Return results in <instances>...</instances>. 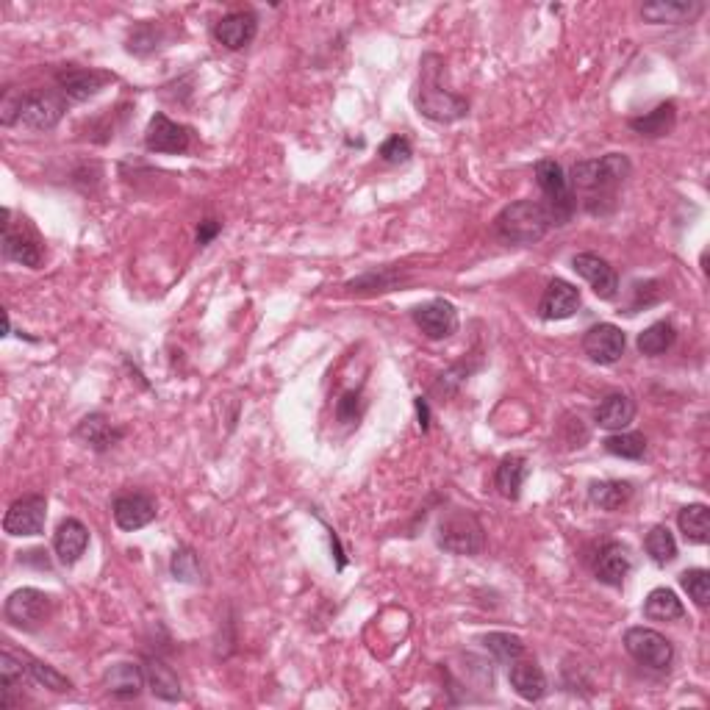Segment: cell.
I'll use <instances>...</instances> for the list:
<instances>
[{"instance_id":"cell-1","label":"cell","mask_w":710,"mask_h":710,"mask_svg":"<svg viewBox=\"0 0 710 710\" xmlns=\"http://www.w3.org/2000/svg\"><path fill=\"white\" fill-rule=\"evenodd\" d=\"M630 159L622 153H608L602 159L577 161L572 167V195H580L583 209L594 217H608L619 203V189L630 178Z\"/></svg>"},{"instance_id":"cell-2","label":"cell","mask_w":710,"mask_h":710,"mask_svg":"<svg viewBox=\"0 0 710 710\" xmlns=\"http://www.w3.org/2000/svg\"><path fill=\"white\" fill-rule=\"evenodd\" d=\"M444 78V59L439 53H425L419 62V89L417 109L422 117L433 123H455L469 114V103L461 95H455L441 84Z\"/></svg>"},{"instance_id":"cell-3","label":"cell","mask_w":710,"mask_h":710,"mask_svg":"<svg viewBox=\"0 0 710 710\" xmlns=\"http://www.w3.org/2000/svg\"><path fill=\"white\" fill-rule=\"evenodd\" d=\"M550 228V211L539 200H516L494 220V233L508 245H536L550 233Z\"/></svg>"},{"instance_id":"cell-4","label":"cell","mask_w":710,"mask_h":710,"mask_svg":"<svg viewBox=\"0 0 710 710\" xmlns=\"http://www.w3.org/2000/svg\"><path fill=\"white\" fill-rule=\"evenodd\" d=\"M67 106H70V100L64 98L59 89L56 92H28L6 109L3 123L20 125L28 131H50L62 123Z\"/></svg>"},{"instance_id":"cell-5","label":"cell","mask_w":710,"mask_h":710,"mask_svg":"<svg viewBox=\"0 0 710 710\" xmlns=\"http://www.w3.org/2000/svg\"><path fill=\"white\" fill-rule=\"evenodd\" d=\"M436 541H439L441 550L453 552V555H480L486 547V530L472 511L453 508L439 519Z\"/></svg>"},{"instance_id":"cell-6","label":"cell","mask_w":710,"mask_h":710,"mask_svg":"<svg viewBox=\"0 0 710 710\" xmlns=\"http://www.w3.org/2000/svg\"><path fill=\"white\" fill-rule=\"evenodd\" d=\"M533 172H536V184L544 192V209L550 211L552 228L555 225H566L575 217L577 197L572 195V186H569V178L564 175V167L555 159H541Z\"/></svg>"},{"instance_id":"cell-7","label":"cell","mask_w":710,"mask_h":710,"mask_svg":"<svg viewBox=\"0 0 710 710\" xmlns=\"http://www.w3.org/2000/svg\"><path fill=\"white\" fill-rule=\"evenodd\" d=\"M53 597L39 591V588H17L14 594H9V600L3 605V616L6 622L23 633H34L42 625H48L53 616Z\"/></svg>"},{"instance_id":"cell-8","label":"cell","mask_w":710,"mask_h":710,"mask_svg":"<svg viewBox=\"0 0 710 710\" xmlns=\"http://www.w3.org/2000/svg\"><path fill=\"white\" fill-rule=\"evenodd\" d=\"M625 649L633 661L655 672H666L674 661L672 641L652 627H630L625 633Z\"/></svg>"},{"instance_id":"cell-9","label":"cell","mask_w":710,"mask_h":710,"mask_svg":"<svg viewBox=\"0 0 710 710\" xmlns=\"http://www.w3.org/2000/svg\"><path fill=\"white\" fill-rule=\"evenodd\" d=\"M45 519H48V500L39 494H28L9 505L3 516V530L9 536H39L45 533Z\"/></svg>"},{"instance_id":"cell-10","label":"cell","mask_w":710,"mask_h":710,"mask_svg":"<svg viewBox=\"0 0 710 710\" xmlns=\"http://www.w3.org/2000/svg\"><path fill=\"white\" fill-rule=\"evenodd\" d=\"M117 78L103 70H86V67H67L62 73H56V86L70 103H84L95 98L106 86L114 84Z\"/></svg>"},{"instance_id":"cell-11","label":"cell","mask_w":710,"mask_h":710,"mask_svg":"<svg viewBox=\"0 0 710 710\" xmlns=\"http://www.w3.org/2000/svg\"><path fill=\"white\" fill-rule=\"evenodd\" d=\"M627 347V336L622 328H616L611 322H600L594 328H588L586 336H583V350L586 355L594 361V364H602V367H611L616 364L622 355H625Z\"/></svg>"},{"instance_id":"cell-12","label":"cell","mask_w":710,"mask_h":710,"mask_svg":"<svg viewBox=\"0 0 710 710\" xmlns=\"http://www.w3.org/2000/svg\"><path fill=\"white\" fill-rule=\"evenodd\" d=\"M192 145V131L172 123L167 114H153L145 131V147L150 153H186Z\"/></svg>"},{"instance_id":"cell-13","label":"cell","mask_w":710,"mask_h":710,"mask_svg":"<svg viewBox=\"0 0 710 710\" xmlns=\"http://www.w3.org/2000/svg\"><path fill=\"white\" fill-rule=\"evenodd\" d=\"M572 267L602 300H613L619 294V275L605 258L594 256V253H577L572 258Z\"/></svg>"},{"instance_id":"cell-14","label":"cell","mask_w":710,"mask_h":710,"mask_svg":"<svg viewBox=\"0 0 710 710\" xmlns=\"http://www.w3.org/2000/svg\"><path fill=\"white\" fill-rule=\"evenodd\" d=\"M414 322L428 339H450L458 331V311L450 300H430L414 311Z\"/></svg>"},{"instance_id":"cell-15","label":"cell","mask_w":710,"mask_h":710,"mask_svg":"<svg viewBox=\"0 0 710 710\" xmlns=\"http://www.w3.org/2000/svg\"><path fill=\"white\" fill-rule=\"evenodd\" d=\"M577 308H580V292L575 286L564 278H555V281L547 283V289L541 294L539 303V314L541 319H569L575 317Z\"/></svg>"},{"instance_id":"cell-16","label":"cell","mask_w":710,"mask_h":710,"mask_svg":"<svg viewBox=\"0 0 710 710\" xmlns=\"http://www.w3.org/2000/svg\"><path fill=\"white\" fill-rule=\"evenodd\" d=\"M156 500L147 497V494H123L114 500V522L120 530H142L147 527L153 519H156Z\"/></svg>"},{"instance_id":"cell-17","label":"cell","mask_w":710,"mask_h":710,"mask_svg":"<svg viewBox=\"0 0 710 710\" xmlns=\"http://www.w3.org/2000/svg\"><path fill=\"white\" fill-rule=\"evenodd\" d=\"M12 211H3V256L6 261H14V264H23V267H31L37 270L42 264V247L34 236H25L23 231L17 233L12 228Z\"/></svg>"},{"instance_id":"cell-18","label":"cell","mask_w":710,"mask_h":710,"mask_svg":"<svg viewBox=\"0 0 710 710\" xmlns=\"http://www.w3.org/2000/svg\"><path fill=\"white\" fill-rule=\"evenodd\" d=\"M258 34L256 14L250 12H231L222 17L220 23H214V39L222 48L242 50L247 48Z\"/></svg>"},{"instance_id":"cell-19","label":"cell","mask_w":710,"mask_h":710,"mask_svg":"<svg viewBox=\"0 0 710 710\" xmlns=\"http://www.w3.org/2000/svg\"><path fill=\"white\" fill-rule=\"evenodd\" d=\"M89 547V530H86L84 522L78 519H64L62 525L56 527V536H53V550H56V558L62 561L64 566H73L81 561V555Z\"/></svg>"},{"instance_id":"cell-20","label":"cell","mask_w":710,"mask_h":710,"mask_svg":"<svg viewBox=\"0 0 710 710\" xmlns=\"http://www.w3.org/2000/svg\"><path fill=\"white\" fill-rule=\"evenodd\" d=\"M702 12H705V3H699V0H655V3L641 6V17L655 25L691 23Z\"/></svg>"},{"instance_id":"cell-21","label":"cell","mask_w":710,"mask_h":710,"mask_svg":"<svg viewBox=\"0 0 710 710\" xmlns=\"http://www.w3.org/2000/svg\"><path fill=\"white\" fill-rule=\"evenodd\" d=\"M103 686L114 699H136L142 694V688L147 686L145 666L139 663H114L106 677Z\"/></svg>"},{"instance_id":"cell-22","label":"cell","mask_w":710,"mask_h":710,"mask_svg":"<svg viewBox=\"0 0 710 710\" xmlns=\"http://www.w3.org/2000/svg\"><path fill=\"white\" fill-rule=\"evenodd\" d=\"M630 569H633L630 552L616 541L605 544L597 555V561H594V575L600 577L605 586H622L625 577L630 575Z\"/></svg>"},{"instance_id":"cell-23","label":"cell","mask_w":710,"mask_h":710,"mask_svg":"<svg viewBox=\"0 0 710 710\" xmlns=\"http://www.w3.org/2000/svg\"><path fill=\"white\" fill-rule=\"evenodd\" d=\"M75 436L84 441L86 447H92V450H98V453H106V450H111L117 441L123 439L125 430L111 425L103 414H92V417H84L78 422Z\"/></svg>"},{"instance_id":"cell-24","label":"cell","mask_w":710,"mask_h":710,"mask_svg":"<svg viewBox=\"0 0 710 710\" xmlns=\"http://www.w3.org/2000/svg\"><path fill=\"white\" fill-rule=\"evenodd\" d=\"M511 688H514L519 697L525 702H539L547 694V677L541 672V666L536 661H514L511 663V672H508Z\"/></svg>"},{"instance_id":"cell-25","label":"cell","mask_w":710,"mask_h":710,"mask_svg":"<svg viewBox=\"0 0 710 710\" xmlns=\"http://www.w3.org/2000/svg\"><path fill=\"white\" fill-rule=\"evenodd\" d=\"M594 419H597V425H600V428L611 430V433H619V430H625L627 425L636 419V403H633L627 394L613 392V394H608V397H605L600 405H597Z\"/></svg>"},{"instance_id":"cell-26","label":"cell","mask_w":710,"mask_h":710,"mask_svg":"<svg viewBox=\"0 0 710 710\" xmlns=\"http://www.w3.org/2000/svg\"><path fill=\"white\" fill-rule=\"evenodd\" d=\"M145 680L147 688L153 691V697L164 699V702H178V699L184 697L181 683H178V677L172 672V666H167L161 658H147Z\"/></svg>"},{"instance_id":"cell-27","label":"cell","mask_w":710,"mask_h":710,"mask_svg":"<svg viewBox=\"0 0 710 710\" xmlns=\"http://www.w3.org/2000/svg\"><path fill=\"white\" fill-rule=\"evenodd\" d=\"M527 458L525 455H505L497 466V475H494V486L500 491L505 500H519L522 486L527 480Z\"/></svg>"},{"instance_id":"cell-28","label":"cell","mask_w":710,"mask_h":710,"mask_svg":"<svg viewBox=\"0 0 710 710\" xmlns=\"http://www.w3.org/2000/svg\"><path fill=\"white\" fill-rule=\"evenodd\" d=\"M674 123H677V106H674L672 100H666V103H661V106H655L652 111H647L644 117L630 120V128H633L638 136L661 139V136L672 134Z\"/></svg>"},{"instance_id":"cell-29","label":"cell","mask_w":710,"mask_h":710,"mask_svg":"<svg viewBox=\"0 0 710 710\" xmlns=\"http://www.w3.org/2000/svg\"><path fill=\"white\" fill-rule=\"evenodd\" d=\"M644 616L649 622H680L686 616V608L672 588H655L644 600Z\"/></svg>"},{"instance_id":"cell-30","label":"cell","mask_w":710,"mask_h":710,"mask_svg":"<svg viewBox=\"0 0 710 710\" xmlns=\"http://www.w3.org/2000/svg\"><path fill=\"white\" fill-rule=\"evenodd\" d=\"M677 525H680V533L686 536L688 544H708L710 541L708 505H702V502L686 505V508L680 511V516H677Z\"/></svg>"},{"instance_id":"cell-31","label":"cell","mask_w":710,"mask_h":710,"mask_svg":"<svg viewBox=\"0 0 710 710\" xmlns=\"http://www.w3.org/2000/svg\"><path fill=\"white\" fill-rule=\"evenodd\" d=\"M630 494H633V486L627 480H600L588 486V497L602 511H619L630 500Z\"/></svg>"},{"instance_id":"cell-32","label":"cell","mask_w":710,"mask_h":710,"mask_svg":"<svg viewBox=\"0 0 710 710\" xmlns=\"http://www.w3.org/2000/svg\"><path fill=\"white\" fill-rule=\"evenodd\" d=\"M674 339H677V331H674V325L669 322V319H661V322H652L647 331L638 333V353L641 355H663L669 347L674 344Z\"/></svg>"},{"instance_id":"cell-33","label":"cell","mask_w":710,"mask_h":710,"mask_svg":"<svg viewBox=\"0 0 710 710\" xmlns=\"http://www.w3.org/2000/svg\"><path fill=\"white\" fill-rule=\"evenodd\" d=\"M605 453L616 455V458H627V461H641L647 455V439L641 433H630V430H619L611 433L608 439L602 441Z\"/></svg>"},{"instance_id":"cell-34","label":"cell","mask_w":710,"mask_h":710,"mask_svg":"<svg viewBox=\"0 0 710 710\" xmlns=\"http://www.w3.org/2000/svg\"><path fill=\"white\" fill-rule=\"evenodd\" d=\"M644 547H647L649 558H652L658 566L672 564L674 558H677V541H674L672 530H669L666 525L652 527V530L647 533Z\"/></svg>"},{"instance_id":"cell-35","label":"cell","mask_w":710,"mask_h":710,"mask_svg":"<svg viewBox=\"0 0 710 710\" xmlns=\"http://www.w3.org/2000/svg\"><path fill=\"white\" fill-rule=\"evenodd\" d=\"M25 674H28L37 686L50 688V691H56V694H67V691H73V683H70L62 672H56L53 666H48V663L25 658Z\"/></svg>"},{"instance_id":"cell-36","label":"cell","mask_w":710,"mask_h":710,"mask_svg":"<svg viewBox=\"0 0 710 710\" xmlns=\"http://www.w3.org/2000/svg\"><path fill=\"white\" fill-rule=\"evenodd\" d=\"M483 644L502 663H514L525 655V641L519 636H511V633H489L483 638Z\"/></svg>"},{"instance_id":"cell-37","label":"cell","mask_w":710,"mask_h":710,"mask_svg":"<svg viewBox=\"0 0 710 710\" xmlns=\"http://www.w3.org/2000/svg\"><path fill=\"white\" fill-rule=\"evenodd\" d=\"M680 586L686 588L688 597L697 602L699 608H705L710 602V572L708 569H686L680 575Z\"/></svg>"},{"instance_id":"cell-38","label":"cell","mask_w":710,"mask_h":710,"mask_svg":"<svg viewBox=\"0 0 710 710\" xmlns=\"http://www.w3.org/2000/svg\"><path fill=\"white\" fill-rule=\"evenodd\" d=\"M170 572L172 577L181 580V583H197L200 575H203V569H200V558H197L195 552L189 550V547H184V550H178L175 555H172Z\"/></svg>"},{"instance_id":"cell-39","label":"cell","mask_w":710,"mask_h":710,"mask_svg":"<svg viewBox=\"0 0 710 710\" xmlns=\"http://www.w3.org/2000/svg\"><path fill=\"white\" fill-rule=\"evenodd\" d=\"M397 281H400V275L394 270H380V272H369V275H364V278H358V281H350L347 283V289H353V292H389V289H394L397 286Z\"/></svg>"},{"instance_id":"cell-40","label":"cell","mask_w":710,"mask_h":710,"mask_svg":"<svg viewBox=\"0 0 710 710\" xmlns=\"http://www.w3.org/2000/svg\"><path fill=\"white\" fill-rule=\"evenodd\" d=\"M28 677L25 674V658H14L12 652H3L0 655V686L3 691H12L17 680Z\"/></svg>"},{"instance_id":"cell-41","label":"cell","mask_w":710,"mask_h":710,"mask_svg":"<svg viewBox=\"0 0 710 710\" xmlns=\"http://www.w3.org/2000/svg\"><path fill=\"white\" fill-rule=\"evenodd\" d=\"M411 156H414V150H411V142L405 136H392L380 145V159L386 164H405Z\"/></svg>"},{"instance_id":"cell-42","label":"cell","mask_w":710,"mask_h":710,"mask_svg":"<svg viewBox=\"0 0 710 710\" xmlns=\"http://www.w3.org/2000/svg\"><path fill=\"white\" fill-rule=\"evenodd\" d=\"M355 405H358V394L355 392H347L342 400H339V405H336V414H339V419H342V422H355V419H358Z\"/></svg>"},{"instance_id":"cell-43","label":"cell","mask_w":710,"mask_h":710,"mask_svg":"<svg viewBox=\"0 0 710 710\" xmlns=\"http://www.w3.org/2000/svg\"><path fill=\"white\" fill-rule=\"evenodd\" d=\"M220 222L217 220H203L200 222V228H197V245H209L211 239L220 233Z\"/></svg>"},{"instance_id":"cell-44","label":"cell","mask_w":710,"mask_h":710,"mask_svg":"<svg viewBox=\"0 0 710 710\" xmlns=\"http://www.w3.org/2000/svg\"><path fill=\"white\" fill-rule=\"evenodd\" d=\"M417 411H419V425L428 430V403H425L422 397L417 400Z\"/></svg>"}]
</instances>
